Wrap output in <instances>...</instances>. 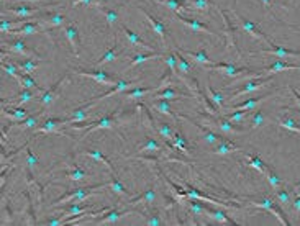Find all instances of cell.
<instances>
[{"instance_id":"38","label":"cell","mask_w":300,"mask_h":226,"mask_svg":"<svg viewBox=\"0 0 300 226\" xmlns=\"http://www.w3.org/2000/svg\"><path fill=\"white\" fill-rule=\"evenodd\" d=\"M154 128L157 129V133L161 134V136L166 139V141H171L172 136H174V129L169 126V123H164V121H159V123H154Z\"/></svg>"},{"instance_id":"34","label":"cell","mask_w":300,"mask_h":226,"mask_svg":"<svg viewBox=\"0 0 300 226\" xmlns=\"http://www.w3.org/2000/svg\"><path fill=\"white\" fill-rule=\"evenodd\" d=\"M154 199H156L154 187H150V189H146L141 195H138L137 199L130 200V203H133V205H137V203H148V205H150V203L154 202Z\"/></svg>"},{"instance_id":"49","label":"cell","mask_w":300,"mask_h":226,"mask_svg":"<svg viewBox=\"0 0 300 226\" xmlns=\"http://www.w3.org/2000/svg\"><path fill=\"white\" fill-rule=\"evenodd\" d=\"M276 123H277V125H279V126H282V128H286V129H291V131H294V133L300 134V126L297 125L296 121H294V118H291V116H286V118H282V120L276 121Z\"/></svg>"},{"instance_id":"23","label":"cell","mask_w":300,"mask_h":226,"mask_svg":"<svg viewBox=\"0 0 300 226\" xmlns=\"http://www.w3.org/2000/svg\"><path fill=\"white\" fill-rule=\"evenodd\" d=\"M44 63H48V61L30 58V59H25V61H18V63H16V66H18V69L23 72V74H33V72L38 69V66H41Z\"/></svg>"},{"instance_id":"27","label":"cell","mask_w":300,"mask_h":226,"mask_svg":"<svg viewBox=\"0 0 300 226\" xmlns=\"http://www.w3.org/2000/svg\"><path fill=\"white\" fill-rule=\"evenodd\" d=\"M154 92H159V87L154 86L152 89H141V87H135L133 90H128V92L123 94V97L130 99V100H137V99H143L145 95H152Z\"/></svg>"},{"instance_id":"13","label":"cell","mask_w":300,"mask_h":226,"mask_svg":"<svg viewBox=\"0 0 300 226\" xmlns=\"http://www.w3.org/2000/svg\"><path fill=\"white\" fill-rule=\"evenodd\" d=\"M140 12H141V15H143L145 18H146V21H148V23L151 25L152 31H154L156 35L161 38V41H162V44H164V46H166V41H167V30H166V26H164V25L161 23L159 20H156V18H154V16H152V15H150L148 12H146V10L140 8Z\"/></svg>"},{"instance_id":"44","label":"cell","mask_w":300,"mask_h":226,"mask_svg":"<svg viewBox=\"0 0 300 226\" xmlns=\"http://www.w3.org/2000/svg\"><path fill=\"white\" fill-rule=\"evenodd\" d=\"M117 56H118V46H117V44H113V46L97 61V66H104L107 63H112V61L117 59Z\"/></svg>"},{"instance_id":"8","label":"cell","mask_w":300,"mask_h":226,"mask_svg":"<svg viewBox=\"0 0 300 226\" xmlns=\"http://www.w3.org/2000/svg\"><path fill=\"white\" fill-rule=\"evenodd\" d=\"M250 207L261 208V210L271 212L284 226H291V222H289V220L286 218L284 212H282L281 208H279V205H277V203H276L273 199H269V197H268V199H264L263 202H250Z\"/></svg>"},{"instance_id":"12","label":"cell","mask_w":300,"mask_h":226,"mask_svg":"<svg viewBox=\"0 0 300 226\" xmlns=\"http://www.w3.org/2000/svg\"><path fill=\"white\" fill-rule=\"evenodd\" d=\"M175 18H177L182 25H185V26L190 28V30H194V31L205 33V35H215V36H220L218 33H213L207 25L200 23V21H199V20H195V18H187V16H184L182 13H175Z\"/></svg>"},{"instance_id":"59","label":"cell","mask_w":300,"mask_h":226,"mask_svg":"<svg viewBox=\"0 0 300 226\" xmlns=\"http://www.w3.org/2000/svg\"><path fill=\"white\" fill-rule=\"evenodd\" d=\"M92 5V7H99L100 0H72V7H77V5Z\"/></svg>"},{"instance_id":"53","label":"cell","mask_w":300,"mask_h":226,"mask_svg":"<svg viewBox=\"0 0 300 226\" xmlns=\"http://www.w3.org/2000/svg\"><path fill=\"white\" fill-rule=\"evenodd\" d=\"M248 115H250V112H248V110H238V112L226 113V115H223V116H225V118H228V120H230V121H233V123H241Z\"/></svg>"},{"instance_id":"9","label":"cell","mask_w":300,"mask_h":226,"mask_svg":"<svg viewBox=\"0 0 300 226\" xmlns=\"http://www.w3.org/2000/svg\"><path fill=\"white\" fill-rule=\"evenodd\" d=\"M207 126H210V128L217 126L220 131H223L226 134H241V133H245V129L236 128L233 125V121H230L228 118H225V116H210Z\"/></svg>"},{"instance_id":"11","label":"cell","mask_w":300,"mask_h":226,"mask_svg":"<svg viewBox=\"0 0 300 226\" xmlns=\"http://www.w3.org/2000/svg\"><path fill=\"white\" fill-rule=\"evenodd\" d=\"M2 46H5L7 49H10L15 54L20 56H26V58H33V59H41V56H38L33 49H28L26 44L21 41V39H13V41H3Z\"/></svg>"},{"instance_id":"24","label":"cell","mask_w":300,"mask_h":226,"mask_svg":"<svg viewBox=\"0 0 300 226\" xmlns=\"http://www.w3.org/2000/svg\"><path fill=\"white\" fill-rule=\"evenodd\" d=\"M152 109H156L159 113H162V115H167V116L174 118V120H177L179 118V113L172 112V107H171V104H169V100H166V99L152 100Z\"/></svg>"},{"instance_id":"33","label":"cell","mask_w":300,"mask_h":226,"mask_svg":"<svg viewBox=\"0 0 300 226\" xmlns=\"http://www.w3.org/2000/svg\"><path fill=\"white\" fill-rule=\"evenodd\" d=\"M236 151H240V148L235 146L230 139L223 138L217 146H215L213 154H228V152H236Z\"/></svg>"},{"instance_id":"19","label":"cell","mask_w":300,"mask_h":226,"mask_svg":"<svg viewBox=\"0 0 300 226\" xmlns=\"http://www.w3.org/2000/svg\"><path fill=\"white\" fill-rule=\"evenodd\" d=\"M64 35L66 38L69 39L71 46H72V51H74V56L79 58V49H81V38H79V31L76 30L74 25H67L64 28Z\"/></svg>"},{"instance_id":"54","label":"cell","mask_w":300,"mask_h":226,"mask_svg":"<svg viewBox=\"0 0 300 226\" xmlns=\"http://www.w3.org/2000/svg\"><path fill=\"white\" fill-rule=\"evenodd\" d=\"M190 10H208L212 2L210 0H187Z\"/></svg>"},{"instance_id":"45","label":"cell","mask_w":300,"mask_h":226,"mask_svg":"<svg viewBox=\"0 0 300 226\" xmlns=\"http://www.w3.org/2000/svg\"><path fill=\"white\" fill-rule=\"evenodd\" d=\"M246 161H248V166L250 167H253V169H256L258 172H261V174H264V171H266V164L259 159L258 156H253V154H248L246 156Z\"/></svg>"},{"instance_id":"10","label":"cell","mask_w":300,"mask_h":226,"mask_svg":"<svg viewBox=\"0 0 300 226\" xmlns=\"http://www.w3.org/2000/svg\"><path fill=\"white\" fill-rule=\"evenodd\" d=\"M76 76H81V77H89L92 81L99 82V84H105V86H117V79H113L112 76H109L107 72H102V71H72Z\"/></svg>"},{"instance_id":"21","label":"cell","mask_w":300,"mask_h":226,"mask_svg":"<svg viewBox=\"0 0 300 226\" xmlns=\"http://www.w3.org/2000/svg\"><path fill=\"white\" fill-rule=\"evenodd\" d=\"M122 30L125 31V36L128 39V43L132 44V46H137V48H141V49H146V51H152V46L148 43H145L143 39H141L137 33L132 31L130 28H127L125 25H122Z\"/></svg>"},{"instance_id":"32","label":"cell","mask_w":300,"mask_h":226,"mask_svg":"<svg viewBox=\"0 0 300 226\" xmlns=\"http://www.w3.org/2000/svg\"><path fill=\"white\" fill-rule=\"evenodd\" d=\"M84 154L89 156V157H92V159H95V161L102 162V164H104V166L112 172V176H117V172H115V169H113L112 162H110L109 159H107V157H105L104 154H102L100 151H97V149H87V151H84Z\"/></svg>"},{"instance_id":"6","label":"cell","mask_w":300,"mask_h":226,"mask_svg":"<svg viewBox=\"0 0 300 226\" xmlns=\"http://www.w3.org/2000/svg\"><path fill=\"white\" fill-rule=\"evenodd\" d=\"M63 126H69V120H63V118H48V120H44V123L41 126L36 128L35 134H58L61 138H69L66 133L61 131V128Z\"/></svg>"},{"instance_id":"16","label":"cell","mask_w":300,"mask_h":226,"mask_svg":"<svg viewBox=\"0 0 300 226\" xmlns=\"http://www.w3.org/2000/svg\"><path fill=\"white\" fill-rule=\"evenodd\" d=\"M217 8H218L220 15H222V18H223V23H225V30L228 31V33H226V38H228V39H226V43L230 41V46H231V48H235L238 54H241V53H240V49H238V46H236V30H235L233 26H231V21H230L228 15H226V12H225V10H223L222 7H217Z\"/></svg>"},{"instance_id":"61","label":"cell","mask_w":300,"mask_h":226,"mask_svg":"<svg viewBox=\"0 0 300 226\" xmlns=\"http://www.w3.org/2000/svg\"><path fill=\"white\" fill-rule=\"evenodd\" d=\"M294 210L300 212V195H297L296 199H294Z\"/></svg>"},{"instance_id":"30","label":"cell","mask_w":300,"mask_h":226,"mask_svg":"<svg viewBox=\"0 0 300 226\" xmlns=\"http://www.w3.org/2000/svg\"><path fill=\"white\" fill-rule=\"evenodd\" d=\"M157 58H164V54L162 53H151V54H137L135 58L130 61V64L125 67V72L127 71H130V69H133L135 66H138V64H143V63H146V61H151V59H157Z\"/></svg>"},{"instance_id":"3","label":"cell","mask_w":300,"mask_h":226,"mask_svg":"<svg viewBox=\"0 0 300 226\" xmlns=\"http://www.w3.org/2000/svg\"><path fill=\"white\" fill-rule=\"evenodd\" d=\"M205 71L207 72H220L223 76H228V77H241L248 74V72H254V74H261V71H254L250 69V67H236L235 64H226V63H218V64H212V66H205Z\"/></svg>"},{"instance_id":"36","label":"cell","mask_w":300,"mask_h":226,"mask_svg":"<svg viewBox=\"0 0 300 226\" xmlns=\"http://www.w3.org/2000/svg\"><path fill=\"white\" fill-rule=\"evenodd\" d=\"M90 116V112L89 110H86V109H76V110H72L71 112V116L67 118L69 120V125H72V123H81V121H84V120H87V118Z\"/></svg>"},{"instance_id":"46","label":"cell","mask_w":300,"mask_h":226,"mask_svg":"<svg viewBox=\"0 0 300 226\" xmlns=\"http://www.w3.org/2000/svg\"><path fill=\"white\" fill-rule=\"evenodd\" d=\"M66 177L71 179V180H84V179L89 177V174H87L86 171H84V169H81V167L76 166V164H74L71 171L66 174Z\"/></svg>"},{"instance_id":"1","label":"cell","mask_w":300,"mask_h":226,"mask_svg":"<svg viewBox=\"0 0 300 226\" xmlns=\"http://www.w3.org/2000/svg\"><path fill=\"white\" fill-rule=\"evenodd\" d=\"M105 187H109V182H107V184H99V185H90V187H84V189H74L72 192H69V194H66L64 197H61V199L56 200L53 208L66 205V203H69V202H82V200H86L89 195L102 192V189H105Z\"/></svg>"},{"instance_id":"4","label":"cell","mask_w":300,"mask_h":226,"mask_svg":"<svg viewBox=\"0 0 300 226\" xmlns=\"http://www.w3.org/2000/svg\"><path fill=\"white\" fill-rule=\"evenodd\" d=\"M140 82H141V79H138V81H132V82H127V81H118V82H117V86H113V87L109 90V92L102 94L100 97H97V99H94V100L87 102V104L81 105V109H86V110L92 109V107H94V105H97L99 102L105 100V99H109V97H112V95L123 94V92H127V90H130V89L138 87V86H140Z\"/></svg>"},{"instance_id":"20","label":"cell","mask_w":300,"mask_h":226,"mask_svg":"<svg viewBox=\"0 0 300 226\" xmlns=\"http://www.w3.org/2000/svg\"><path fill=\"white\" fill-rule=\"evenodd\" d=\"M189 95L187 94H182L179 92L177 89H172L171 86L159 90V92H154L152 94V100H157V99H166V100H174V99H187Z\"/></svg>"},{"instance_id":"64","label":"cell","mask_w":300,"mask_h":226,"mask_svg":"<svg viewBox=\"0 0 300 226\" xmlns=\"http://www.w3.org/2000/svg\"><path fill=\"white\" fill-rule=\"evenodd\" d=\"M289 28H292L294 31H297V33H300V28H297V26H294V25H287Z\"/></svg>"},{"instance_id":"22","label":"cell","mask_w":300,"mask_h":226,"mask_svg":"<svg viewBox=\"0 0 300 226\" xmlns=\"http://www.w3.org/2000/svg\"><path fill=\"white\" fill-rule=\"evenodd\" d=\"M207 217L215 220L217 223H223V225H238V222H235L233 218H230L228 215L222 210H217V208L207 207Z\"/></svg>"},{"instance_id":"37","label":"cell","mask_w":300,"mask_h":226,"mask_svg":"<svg viewBox=\"0 0 300 226\" xmlns=\"http://www.w3.org/2000/svg\"><path fill=\"white\" fill-rule=\"evenodd\" d=\"M109 187H110V190L115 192V194H118V195H125V197H130V199H132V192L127 190V189L120 184V180H118V176H112V180L109 182Z\"/></svg>"},{"instance_id":"40","label":"cell","mask_w":300,"mask_h":226,"mask_svg":"<svg viewBox=\"0 0 300 226\" xmlns=\"http://www.w3.org/2000/svg\"><path fill=\"white\" fill-rule=\"evenodd\" d=\"M264 176H266V179H268V182L271 184V187H273L274 190H277V189H281V184H282V179L277 176V174L273 171L271 167H266V171H264Z\"/></svg>"},{"instance_id":"62","label":"cell","mask_w":300,"mask_h":226,"mask_svg":"<svg viewBox=\"0 0 300 226\" xmlns=\"http://www.w3.org/2000/svg\"><path fill=\"white\" fill-rule=\"evenodd\" d=\"M259 2L263 3V7H264L266 10H269L271 5H273V0H259Z\"/></svg>"},{"instance_id":"15","label":"cell","mask_w":300,"mask_h":226,"mask_svg":"<svg viewBox=\"0 0 300 226\" xmlns=\"http://www.w3.org/2000/svg\"><path fill=\"white\" fill-rule=\"evenodd\" d=\"M137 210H125V212H117V210H112L109 212V213H105L104 215V218H97V220H90L92 223H95V225H113V223H117L118 220L120 218H123V217H127V215H130V213H135Z\"/></svg>"},{"instance_id":"35","label":"cell","mask_w":300,"mask_h":226,"mask_svg":"<svg viewBox=\"0 0 300 226\" xmlns=\"http://www.w3.org/2000/svg\"><path fill=\"white\" fill-rule=\"evenodd\" d=\"M7 12L15 13L20 18H30L31 15H35L38 12V7H10L7 8Z\"/></svg>"},{"instance_id":"29","label":"cell","mask_w":300,"mask_h":226,"mask_svg":"<svg viewBox=\"0 0 300 226\" xmlns=\"http://www.w3.org/2000/svg\"><path fill=\"white\" fill-rule=\"evenodd\" d=\"M157 2L164 3V7L172 10L174 13H182L185 10H190L187 0H157Z\"/></svg>"},{"instance_id":"5","label":"cell","mask_w":300,"mask_h":226,"mask_svg":"<svg viewBox=\"0 0 300 226\" xmlns=\"http://www.w3.org/2000/svg\"><path fill=\"white\" fill-rule=\"evenodd\" d=\"M271 82H273V76H256L254 79H251V81H248L246 84H243V87L238 89L236 92L226 100H235L238 97H241V95L253 94V92H256V90H259V89L268 87Z\"/></svg>"},{"instance_id":"58","label":"cell","mask_w":300,"mask_h":226,"mask_svg":"<svg viewBox=\"0 0 300 226\" xmlns=\"http://www.w3.org/2000/svg\"><path fill=\"white\" fill-rule=\"evenodd\" d=\"M26 162H28V167H30V169H33L38 164V159H36L35 152H33L31 149L26 151Z\"/></svg>"},{"instance_id":"60","label":"cell","mask_w":300,"mask_h":226,"mask_svg":"<svg viewBox=\"0 0 300 226\" xmlns=\"http://www.w3.org/2000/svg\"><path fill=\"white\" fill-rule=\"evenodd\" d=\"M289 90H291V92H292V95H294V97H296L297 99V102H299V105H300V94L297 92V90L296 89H294L292 86H289ZM299 113H300V109H299Z\"/></svg>"},{"instance_id":"41","label":"cell","mask_w":300,"mask_h":226,"mask_svg":"<svg viewBox=\"0 0 300 226\" xmlns=\"http://www.w3.org/2000/svg\"><path fill=\"white\" fill-rule=\"evenodd\" d=\"M205 92H207V95H208V97H210V100L213 102V104L217 105L220 110H222V109H223V104H225V100H226V99L223 97V95L220 94V92H215V90H213V89H212L210 86H205Z\"/></svg>"},{"instance_id":"43","label":"cell","mask_w":300,"mask_h":226,"mask_svg":"<svg viewBox=\"0 0 300 226\" xmlns=\"http://www.w3.org/2000/svg\"><path fill=\"white\" fill-rule=\"evenodd\" d=\"M175 56H177V69H179V72H182V74H185V76H190L192 67H190V64L187 63V61L182 58V51L175 49Z\"/></svg>"},{"instance_id":"7","label":"cell","mask_w":300,"mask_h":226,"mask_svg":"<svg viewBox=\"0 0 300 226\" xmlns=\"http://www.w3.org/2000/svg\"><path fill=\"white\" fill-rule=\"evenodd\" d=\"M231 13H233V16L236 18V21H238V25H240V28L241 30H245L248 35H251L253 38H256V39H259V41H264V43H268L269 46H274V41L271 39L269 36H266L263 31H259L258 30V26L253 23V21H250V20H246L245 16H241L240 13H236L235 10H231Z\"/></svg>"},{"instance_id":"47","label":"cell","mask_w":300,"mask_h":226,"mask_svg":"<svg viewBox=\"0 0 300 226\" xmlns=\"http://www.w3.org/2000/svg\"><path fill=\"white\" fill-rule=\"evenodd\" d=\"M2 71L3 72H7L8 76H12V77H15L16 81H20L21 79V76H23V72H18V66H15V64H12V63H5V61H2Z\"/></svg>"},{"instance_id":"51","label":"cell","mask_w":300,"mask_h":226,"mask_svg":"<svg viewBox=\"0 0 300 226\" xmlns=\"http://www.w3.org/2000/svg\"><path fill=\"white\" fill-rule=\"evenodd\" d=\"M18 82L21 84V87H23V89H35V90H38V92H43V89L31 79V74H23Z\"/></svg>"},{"instance_id":"14","label":"cell","mask_w":300,"mask_h":226,"mask_svg":"<svg viewBox=\"0 0 300 226\" xmlns=\"http://www.w3.org/2000/svg\"><path fill=\"white\" fill-rule=\"evenodd\" d=\"M259 71H261L263 76H276L279 74V72H286V71H300V66L289 64V63H284V61H276L273 66L264 67V69H259Z\"/></svg>"},{"instance_id":"50","label":"cell","mask_w":300,"mask_h":226,"mask_svg":"<svg viewBox=\"0 0 300 226\" xmlns=\"http://www.w3.org/2000/svg\"><path fill=\"white\" fill-rule=\"evenodd\" d=\"M266 123H268V118L264 116V113H263L261 110H256V112H254L253 120H251V129L261 128V126L266 125Z\"/></svg>"},{"instance_id":"42","label":"cell","mask_w":300,"mask_h":226,"mask_svg":"<svg viewBox=\"0 0 300 226\" xmlns=\"http://www.w3.org/2000/svg\"><path fill=\"white\" fill-rule=\"evenodd\" d=\"M207 207L205 203H199L195 202V199L189 202V210L192 215H195V217H207Z\"/></svg>"},{"instance_id":"48","label":"cell","mask_w":300,"mask_h":226,"mask_svg":"<svg viewBox=\"0 0 300 226\" xmlns=\"http://www.w3.org/2000/svg\"><path fill=\"white\" fill-rule=\"evenodd\" d=\"M95 8H99L102 13L105 15V18H107V21H109V25H115L117 21H118V13H117V10H113V8H107V7H104V5H99V7H95Z\"/></svg>"},{"instance_id":"17","label":"cell","mask_w":300,"mask_h":226,"mask_svg":"<svg viewBox=\"0 0 300 226\" xmlns=\"http://www.w3.org/2000/svg\"><path fill=\"white\" fill-rule=\"evenodd\" d=\"M263 54H269V56H276V58H300V51H294V49H287L284 46H279V44H274L271 49H263Z\"/></svg>"},{"instance_id":"57","label":"cell","mask_w":300,"mask_h":226,"mask_svg":"<svg viewBox=\"0 0 300 226\" xmlns=\"http://www.w3.org/2000/svg\"><path fill=\"white\" fill-rule=\"evenodd\" d=\"M148 220H146V225L148 226H159V225H164L162 218L159 217V213L154 212V213H148Z\"/></svg>"},{"instance_id":"25","label":"cell","mask_w":300,"mask_h":226,"mask_svg":"<svg viewBox=\"0 0 300 226\" xmlns=\"http://www.w3.org/2000/svg\"><path fill=\"white\" fill-rule=\"evenodd\" d=\"M167 144L171 146V149H179L180 152H184V154H190V146H187V143H185V139H184V136L180 133H177L175 131L174 133V136H172V139L171 141H167Z\"/></svg>"},{"instance_id":"63","label":"cell","mask_w":300,"mask_h":226,"mask_svg":"<svg viewBox=\"0 0 300 226\" xmlns=\"http://www.w3.org/2000/svg\"><path fill=\"white\" fill-rule=\"evenodd\" d=\"M294 192H296V195H300V180L294 184Z\"/></svg>"},{"instance_id":"56","label":"cell","mask_w":300,"mask_h":226,"mask_svg":"<svg viewBox=\"0 0 300 226\" xmlns=\"http://www.w3.org/2000/svg\"><path fill=\"white\" fill-rule=\"evenodd\" d=\"M276 197H277V200H279L281 205H289V203H292L289 192L286 189H282V187L276 190Z\"/></svg>"},{"instance_id":"2","label":"cell","mask_w":300,"mask_h":226,"mask_svg":"<svg viewBox=\"0 0 300 226\" xmlns=\"http://www.w3.org/2000/svg\"><path fill=\"white\" fill-rule=\"evenodd\" d=\"M118 113H120V107H118L115 112H112V115H107V116L100 118V120L94 121V123H84V126H79V125H76V123H72V125H69V126L72 129H77V131H82L84 136H87L89 133L95 131V129H110V128L115 126L117 125V115H118Z\"/></svg>"},{"instance_id":"52","label":"cell","mask_w":300,"mask_h":226,"mask_svg":"<svg viewBox=\"0 0 300 226\" xmlns=\"http://www.w3.org/2000/svg\"><path fill=\"white\" fill-rule=\"evenodd\" d=\"M161 148H162V146L157 143L154 138H148L146 144L141 146L138 152H157V151H161Z\"/></svg>"},{"instance_id":"18","label":"cell","mask_w":300,"mask_h":226,"mask_svg":"<svg viewBox=\"0 0 300 226\" xmlns=\"http://www.w3.org/2000/svg\"><path fill=\"white\" fill-rule=\"evenodd\" d=\"M66 79H67V76L61 77L59 81L56 82L54 86L51 87L49 90H44V92H43V97H41V107H48V105L53 104V102H54L56 99H58V90H59V87L64 84Z\"/></svg>"},{"instance_id":"31","label":"cell","mask_w":300,"mask_h":226,"mask_svg":"<svg viewBox=\"0 0 300 226\" xmlns=\"http://www.w3.org/2000/svg\"><path fill=\"white\" fill-rule=\"evenodd\" d=\"M179 49L182 51L184 54H187L190 59H194L195 63H199L202 66H212V64H215L212 59H208V56L205 54V51H197V53H194V51H187V49H182V48H179Z\"/></svg>"},{"instance_id":"28","label":"cell","mask_w":300,"mask_h":226,"mask_svg":"<svg viewBox=\"0 0 300 226\" xmlns=\"http://www.w3.org/2000/svg\"><path fill=\"white\" fill-rule=\"evenodd\" d=\"M273 94H266V95H261V97H254V99H250L246 100L245 104H240V105H235L231 107V109H228V112H238V110H253L254 107L259 105L261 102H264L266 99H269Z\"/></svg>"},{"instance_id":"26","label":"cell","mask_w":300,"mask_h":226,"mask_svg":"<svg viewBox=\"0 0 300 226\" xmlns=\"http://www.w3.org/2000/svg\"><path fill=\"white\" fill-rule=\"evenodd\" d=\"M2 115L5 118H10L12 123H16V121L25 120L26 116H30V112L25 110V109H20V107H16V109H3Z\"/></svg>"},{"instance_id":"39","label":"cell","mask_w":300,"mask_h":226,"mask_svg":"<svg viewBox=\"0 0 300 226\" xmlns=\"http://www.w3.org/2000/svg\"><path fill=\"white\" fill-rule=\"evenodd\" d=\"M33 97H35V94L31 92V89H25L23 92H21L18 97H15V99H12L8 102V104H12V105H15V107H20V105H23V104H26V102H30Z\"/></svg>"},{"instance_id":"55","label":"cell","mask_w":300,"mask_h":226,"mask_svg":"<svg viewBox=\"0 0 300 226\" xmlns=\"http://www.w3.org/2000/svg\"><path fill=\"white\" fill-rule=\"evenodd\" d=\"M43 25H48V26H61L64 23V16L63 15H58V13H51L48 16L46 21H41Z\"/></svg>"}]
</instances>
